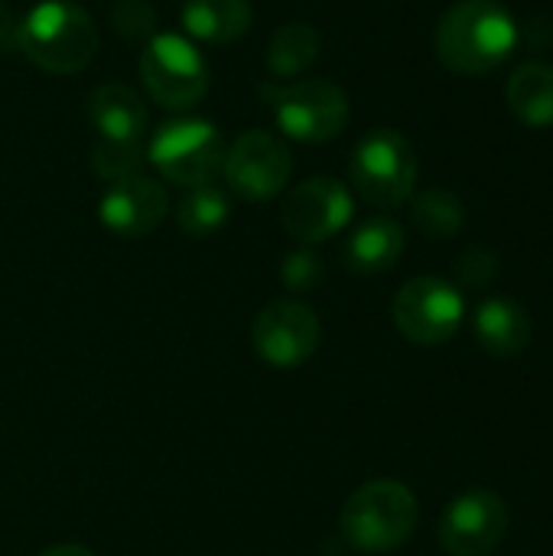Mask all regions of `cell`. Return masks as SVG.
Listing matches in <instances>:
<instances>
[{"mask_svg":"<svg viewBox=\"0 0 553 556\" xmlns=\"http://www.w3.org/2000/svg\"><path fill=\"white\" fill-rule=\"evenodd\" d=\"M518 46L515 16L495 0H460L437 26V55L450 72L486 75Z\"/></svg>","mask_w":553,"mask_h":556,"instance_id":"obj_1","label":"cell"},{"mask_svg":"<svg viewBox=\"0 0 553 556\" xmlns=\"http://www.w3.org/2000/svg\"><path fill=\"white\" fill-rule=\"evenodd\" d=\"M20 52L42 72L72 75L95 59L98 26L72 0H39L20 20Z\"/></svg>","mask_w":553,"mask_h":556,"instance_id":"obj_2","label":"cell"},{"mask_svg":"<svg viewBox=\"0 0 553 556\" xmlns=\"http://www.w3.org/2000/svg\"><path fill=\"white\" fill-rule=\"evenodd\" d=\"M342 538L362 554H388L411 541L417 528V498L394 479L365 482L349 495L339 515Z\"/></svg>","mask_w":553,"mask_h":556,"instance_id":"obj_3","label":"cell"},{"mask_svg":"<svg viewBox=\"0 0 553 556\" xmlns=\"http://www.w3.org/2000/svg\"><path fill=\"white\" fill-rule=\"evenodd\" d=\"M277 127L300 143H326L349 124V98L326 78H293L261 85Z\"/></svg>","mask_w":553,"mask_h":556,"instance_id":"obj_4","label":"cell"},{"mask_svg":"<svg viewBox=\"0 0 553 556\" xmlns=\"http://www.w3.org/2000/svg\"><path fill=\"white\" fill-rule=\"evenodd\" d=\"M349 179L355 192L375 208H398L414 195L417 156L404 134L378 127L365 134L349 160Z\"/></svg>","mask_w":553,"mask_h":556,"instance_id":"obj_5","label":"cell"},{"mask_svg":"<svg viewBox=\"0 0 553 556\" xmlns=\"http://www.w3.org/2000/svg\"><path fill=\"white\" fill-rule=\"evenodd\" d=\"M140 78L150 98L169 111L199 104L212 85L209 62L186 33H153L140 52Z\"/></svg>","mask_w":553,"mask_h":556,"instance_id":"obj_6","label":"cell"},{"mask_svg":"<svg viewBox=\"0 0 553 556\" xmlns=\"http://www.w3.org/2000/svg\"><path fill=\"white\" fill-rule=\"evenodd\" d=\"M225 140L215 124L199 117H179L160 124V130L147 143V163L160 169L176 186L196 189L222 173Z\"/></svg>","mask_w":553,"mask_h":556,"instance_id":"obj_7","label":"cell"},{"mask_svg":"<svg viewBox=\"0 0 553 556\" xmlns=\"http://www.w3.org/2000/svg\"><path fill=\"white\" fill-rule=\"evenodd\" d=\"M391 316L398 332L414 345H443L460 332L466 303L450 280L414 277L398 290Z\"/></svg>","mask_w":553,"mask_h":556,"instance_id":"obj_8","label":"cell"},{"mask_svg":"<svg viewBox=\"0 0 553 556\" xmlns=\"http://www.w3.org/2000/svg\"><path fill=\"white\" fill-rule=\"evenodd\" d=\"M222 173L231 192L248 202H264L287 189L293 176V156L271 130H244L231 147H225Z\"/></svg>","mask_w":553,"mask_h":556,"instance_id":"obj_9","label":"cell"},{"mask_svg":"<svg viewBox=\"0 0 553 556\" xmlns=\"http://www.w3.org/2000/svg\"><path fill=\"white\" fill-rule=\"evenodd\" d=\"M352 192L332 176H313L290 189L280 212L284 231L300 244H319L336 238L352 222Z\"/></svg>","mask_w":553,"mask_h":556,"instance_id":"obj_10","label":"cell"},{"mask_svg":"<svg viewBox=\"0 0 553 556\" xmlns=\"http://www.w3.org/2000/svg\"><path fill=\"white\" fill-rule=\"evenodd\" d=\"M254 352L274 368H297L319 349V316L300 300H277L254 319Z\"/></svg>","mask_w":553,"mask_h":556,"instance_id":"obj_11","label":"cell"},{"mask_svg":"<svg viewBox=\"0 0 553 556\" xmlns=\"http://www.w3.org/2000/svg\"><path fill=\"white\" fill-rule=\"evenodd\" d=\"M508 531V508L502 495L476 489L453 498L440 518V544L450 556H486Z\"/></svg>","mask_w":553,"mask_h":556,"instance_id":"obj_12","label":"cell"},{"mask_svg":"<svg viewBox=\"0 0 553 556\" xmlns=\"http://www.w3.org/2000/svg\"><path fill=\"white\" fill-rule=\"evenodd\" d=\"M166 189L150 176H130L111 182L98 202V218L108 231L121 238H143L166 218Z\"/></svg>","mask_w":553,"mask_h":556,"instance_id":"obj_13","label":"cell"},{"mask_svg":"<svg viewBox=\"0 0 553 556\" xmlns=\"http://www.w3.org/2000/svg\"><path fill=\"white\" fill-rule=\"evenodd\" d=\"M88 121L98 140H143L150 114L130 85L104 81L88 94Z\"/></svg>","mask_w":553,"mask_h":556,"instance_id":"obj_14","label":"cell"},{"mask_svg":"<svg viewBox=\"0 0 553 556\" xmlns=\"http://www.w3.org/2000/svg\"><path fill=\"white\" fill-rule=\"evenodd\" d=\"M473 329H476V342L495 358L521 355L531 342V316L518 300L508 296H492L479 303Z\"/></svg>","mask_w":553,"mask_h":556,"instance_id":"obj_15","label":"cell"},{"mask_svg":"<svg viewBox=\"0 0 553 556\" xmlns=\"http://www.w3.org/2000/svg\"><path fill=\"white\" fill-rule=\"evenodd\" d=\"M404 254V228L394 218H368L362 222L342 251V261L352 274L359 277H372V274H385L391 270Z\"/></svg>","mask_w":553,"mask_h":556,"instance_id":"obj_16","label":"cell"},{"mask_svg":"<svg viewBox=\"0 0 553 556\" xmlns=\"http://www.w3.org/2000/svg\"><path fill=\"white\" fill-rule=\"evenodd\" d=\"M183 29L192 42H235L251 29L254 10L248 0H186L179 10Z\"/></svg>","mask_w":553,"mask_h":556,"instance_id":"obj_17","label":"cell"},{"mask_svg":"<svg viewBox=\"0 0 553 556\" xmlns=\"http://www.w3.org/2000/svg\"><path fill=\"white\" fill-rule=\"evenodd\" d=\"M512 114L525 127H553V65L525 62L512 72L505 85Z\"/></svg>","mask_w":553,"mask_h":556,"instance_id":"obj_18","label":"cell"},{"mask_svg":"<svg viewBox=\"0 0 553 556\" xmlns=\"http://www.w3.org/2000/svg\"><path fill=\"white\" fill-rule=\"evenodd\" d=\"M323 36L316 26L306 20H290L274 29L271 46H267V68L277 81H293L300 78L316 59H319Z\"/></svg>","mask_w":553,"mask_h":556,"instance_id":"obj_19","label":"cell"},{"mask_svg":"<svg viewBox=\"0 0 553 556\" xmlns=\"http://www.w3.org/2000/svg\"><path fill=\"white\" fill-rule=\"evenodd\" d=\"M228 215H231V202H228L225 189H218L212 182L189 189L176 205V225H179V231H186L192 238L215 235L228 222Z\"/></svg>","mask_w":553,"mask_h":556,"instance_id":"obj_20","label":"cell"},{"mask_svg":"<svg viewBox=\"0 0 553 556\" xmlns=\"http://www.w3.org/2000/svg\"><path fill=\"white\" fill-rule=\"evenodd\" d=\"M411 218L414 228L424 231L427 238H453L466 225V208L463 199L453 195L450 189H427L414 199Z\"/></svg>","mask_w":553,"mask_h":556,"instance_id":"obj_21","label":"cell"},{"mask_svg":"<svg viewBox=\"0 0 553 556\" xmlns=\"http://www.w3.org/2000/svg\"><path fill=\"white\" fill-rule=\"evenodd\" d=\"M91 166L108 186L140 176L147 166V147L140 140H98L91 150Z\"/></svg>","mask_w":553,"mask_h":556,"instance_id":"obj_22","label":"cell"},{"mask_svg":"<svg viewBox=\"0 0 553 556\" xmlns=\"http://www.w3.org/2000/svg\"><path fill=\"white\" fill-rule=\"evenodd\" d=\"M453 270H456L460 283H466L473 290H482L499 277V254L489 251V248H469V251H463L456 257Z\"/></svg>","mask_w":553,"mask_h":556,"instance_id":"obj_23","label":"cell"},{"mask_svg":"<svg viewBox=\"0 0 553 556\" xmlns=\"http://www.w3.org/2000/svg\"><path fill=\"white\" fill-rule=\"evenodd\" d=\"M280 280L284 287L303 293V290H313L323 283V261L310 251V248H300V251H290L280 264Z\"/></svg>","mask_w":553,"mask_h":556,"instance_id":"obj_24","label":"cell"},{"mask_svg":"<svg viewBox=\"0 0 553 556\" xmlns=\"http://www.w3.org/2000/svg\"><path fill=\"white\" fill-rule=\"evenodd\" d=\"M114 29L127 39H140V36H153V7L147 0H117L111 10Z\"/></svg>","mask_w":553,"mask_h":556,"instance_id":"obj_25","label":"cell"},{"mask_svg":"<svg viewBox=\"0 0 553 556\" xmlns=\"http://www.w3.org/2000/svg\"><path fill=\"white\" fill-rule=\"evenodd\" d=\"M16 49H20V20L0 0V52H16Z\"/></svg>","mask_w":553,"mask_h":556,"instance_id":"obj_26","label":"cell"},{"mask_svg":"<svg viewBox=\"0 0 553 556\" xmlns=\"http://www.w3.org/2000/svg\"><path fill=\"white\" fill-rule=\"evenodd\" d=\"M39 556H95L88 547H81V544H59V547H49V551H42Z\"/></svg>","mask_w":553,"mask_h":556,"instance_id":"obj_27","label":"cell"}]
</instances>
